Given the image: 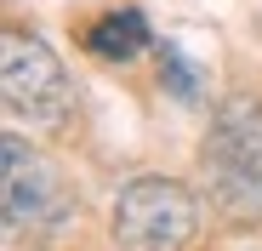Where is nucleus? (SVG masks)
Wrapping results in <instances>:
<instances>
[{
  "instance_id": "obj_1",
  "label": "nucleus",
  "mask_w": 262,
  "mask_h": 251,
  "mask_svg": "<svg viewBox=\"0 0 262 251\" xmlns=\"http://www.w3.org/2000/svg\"><path fill=\"white\" fill-rule=\"evenodd\" d=\"M200 165H205L211 200L228 217H262V103L256 97H228L216 109Z\"/></svg>"
},
{
  "instance_id": "obj_2",
  "label": "nucleus",
  "mask_w": 262,
  "mask_h": 251,
  "mask_svg": "<svg viewBox=\"0 0 262 251\" xmlns=\"http://www.w3.org/2000/svg\"><path fill=\"white\" fill-rule=\"evenodd\" d=\"M200 228V200L177 177H131L114 194V245L120 251H183Z\"/></svg>"
},
{
  "instance_id": "obj_3",
  "label": "nucleus",
  "mask_w": 262,
  "mask_h": 251,
  "mask_svg": "<svg viewBox=\"0 0 262 251\" xmlns=\"http://www.w3.org/2000/svg\"><path fill=\"white\" fill-rule=\"evenodd\" d=\"M0 92H6L12 114H29L40 126H57L69 114V103H74L69 69L57 63V52L40 34H23V29L0 34Z\"/></svg>"
},
{
  "instance_id": "obj_4",
  "label": "nucleus",
  "mask_w": 262,
  "mask_h": 251,
  "mask_svg": "<svg viewBox=\"0 0 262 251\" xmlns=\"http://www.w3.org/2000/svg\"><path fill=\"white\" fill-rule=\"evenodd\" d=\"M6 154V228L12 234H40V228H57L69 217V194L57 183V172L46 165V154L29 149L23 137H6L0 143Z\"/></svg>"
},
{
  "instance_id": "obj_5",
  "label": "nucleus",
  "mask_w": 262,
  "mask_h": 251,
  "mask_svg": "<svg viewBox=\"0 0 262 251\" xmlns=\"http://www.w3.org/2000/svg\"><path fill=\"white\" fill-rule=\"evenodd\" d=\"M85 52H92L97 63H131L137 52H148V17L137 6L103 12L92 29H85Z\"/></svg>"
},
{
  "instance_id": "obj_6",
  "label": "nucleus",
  "mask_w": 262,
  "mask_h": 251,
  "mask_svg": "<svg viewBox=\"0 0 262 251\" xmlns=\"http://www.w3.org/2000/svg\"><path fill=\"white\" fill-rule=\"evenodd\" d=\"M160 80H165V92L183 97V103L200 97V74H194V63H188L177 46H160Z\"/></svg>"
}]
</instances>
